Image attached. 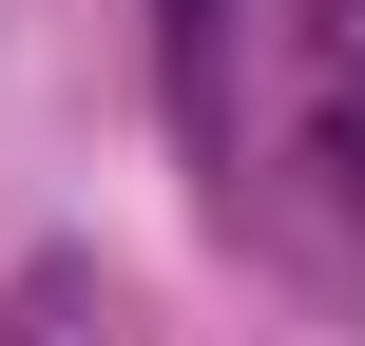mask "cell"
<instances>
[{"instance_id": "obj_1", "label": "cell", "mask_w": 365, "mask_h": 346, "mask_svg": "<svg viewBox=\"0 0 365 346\" xmlns=\"http://www.w3.org/2000/svg\"><path fill=\"white\" fill-rule=\"evenodd\" d=\"M308 193L346 212V250H365V39L327 58V96H308Z\"/></svg>"}, {"instance_id": "obj_2", "label": "cell", "mask_w": 365, "mask_h": 346, "mask_svg": "<svg viewBox=\"0 0 365 346\" xmlns=\"http://www.w3.org/2000/svg\"><path fill=\"white\" fill-rule=\"evenodd\" d=\"M308 19H327V58H346V39H365V0H308Z\"/></svg>"}]
</instances>
